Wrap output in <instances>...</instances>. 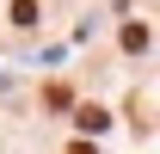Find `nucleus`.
Listing matches in <instances>:
<instances>
[{
    "instance_id": "f257e3e1",
    "label": "nucleus",
    "mask_w": 160,
    "mask_h": 154,
    "mask_svg": "<svg viewBox=\"0 0 160 154\" xmlns=\"http://www.w3.org/2000/svg\"><path fill=\"white\" fill-rule=\"evenodd\" d=\"M74 123H80L86 136H99L105 123H111V117H105V105H80V111H74Z\"/></svg>"
},
{
    "instance_id": "f03ea898",
    "label": "nucleus",
    "mask_w": 160,
    "mask_h": 154,
    "mask_svg": "<svg viewBox=\"0 0 160 154\" xmlns=\"http://www.w3.org/2000/svg\"><path fill=\"white\" fill-rule=\"evenodd\" d=\"M123 49H148V25H123Z\"/></svg>"
},
{
    "instance_id": "7ed1b4c3",
    "label": "nucleus",
    "mask_w": 160,
    "mask_h": 154,
    "mask_svg": "<svg viewBox=\"0 0 160 154\" xmlns=\"http://www.w3.org/2000/svg\"><path fill=\"white\" fill-rule=\"evenodd\" d=\"M12 25H37V0H12Z\"/></svg>"
},
{
    "instance_id": "20e7f679",
    "label": "nucleus",
    "mask_w": 160,
    "mask_h": 154,
    "mask_svg": "<svg viewBox=\"0 0 160 154\" xmlns=\"http://www.w3.org/2000/svg\"><path fill=\"white\" fill-rule=\"evenodd\" d=\"M43 99H49V111H68V105H74V93H68L62 80H56V86H49V93H43Z\"/></svg>"
},
{
    "instance_id": "39448f33",
    "label": "nucleus",
    "mask_w": 160,
    "mask_h": 154,
    "mask_svg": "<svg viewBox=\"0 0 160 154\" xmlns=\"http://www.w3.org/2000/svg\"><path fill=\"white\" fill-rule=\"evenodd\" d=\"M68 154H92V148H86V142H74V148H68Z\"/></svg>"
}]
</instances>
